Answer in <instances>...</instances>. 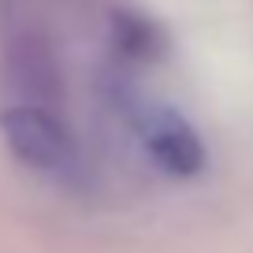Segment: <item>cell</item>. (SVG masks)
<instances>
[{"label": "cell", "mask_w": 253, "mask_h": 253, "mask_svg": "<svg viewBox=\"0 0 253 253\" xmlns=\"http://www.w3.org/2000/svg\"><path fill=\"white\" fill-rule=\"evenodd\" d=\"M0 134L26 168L45 175H71L79 168V145L48 104H11L0 112Z\"/></svg>", "instance_id": "1"}, {"label": "cell", "mask_w": 253, "mask_h": 253, "mask_svg": "<svg viewBox=\"0 0 253 253\" xmlns=\"http://www.w3.org/2000/svg\"><path fill=\"white\" fill-rule=\"evenodd\" d=\"M142 112H134V126L142 134L145 153L153 157V164L164 168L175 179H194L205 168V142L175 108L164 104H138Z\"/></svg>", "instance_id": "2"}, {"label": "cell", "mask_w": 253, "mask_h": 253, "mask_svg": "<svg viewBox=\"0 0 253 253\" xmlns=\"http://www.w3.org/2000/svg\"><path fill=\"white\" fill-rule=\"evenodd\" d=\"M112 34H116V45L134 60H157L164 52L160 26L145 15H134V11H116L112 15Z\"/></svg>", "instance_id": "3"}]
</instances>
